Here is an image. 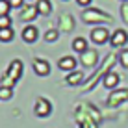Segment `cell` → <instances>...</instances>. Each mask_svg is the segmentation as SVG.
Wrapping results in <instances>:
<instances>
[{
	"label": "cell",
	"mask_w": 128,
	"mask_h": 128,
	"mask_svg": "<svg viewBox=\"0 0 128 128\" xmlns=\"http://www.w3.org/2000/svg\"><path fill=\"white\" fill-rule=\"evenodd\" d=\"M119 61H121V65L124 69H128V48H124V50L119 52Z\"/></svg>",
	"instance_id": "cell-17"
},
{
	"label": "cell",
	"mask_w": 128,
	"mask_h": 128,
	"mask_svg": "<svg viewBox=\"0 0 128 128\" xmlns=\"http://www.w3.org/2000/svg\"><path fill=\"white\" fill-rule=\"evenodd\" d=\"M20 69H22V63L19 60H15L13 63L10 65V72H8V78H13V82L20 76Z\"/></svg>",
	"instance_id": "cell-9"
},
{
	"label": "cell",
	"mask_w": 128,
	"mask_h": 128,
	"mask_svg": "<svg viewBox=\"0 0 128 128\" xmlns=\"http://www.w3.org/2000/svg\"><path fill=\"white\" fill-rule=\"evenodd\" d=\"M35 15H39L37 10H34V11H24V13H22V19H24V20H28V19H34Z\"/></svg>",
	"instance_id": "cell-21"
},
{
	"label": "cell",
	"mask_w": 128,
	"mask_h": 128,
	"mask_svg": "<svg viewBox=\"0 0 128 128\" xmlns=\"http://www.w3.org/2000/svg\"><path fill=\"white\" fill-rule=\"evenodd\" d=\"M56 39H58V30H48L45 34V41L52 43V41H56Z\"/></svg>",
	"instance_id": "cell-20"
},
{
	"label": "cell",
	"mask_w": 128,
	"mask_h": 128,
	"mask_svg": "<svg viewBox=\"0 0 128 128\" xmlns=\"http://www.w3.org/2000/svg\"><path fill=\"white\" fill-rule=\"evenodd\" d=\"M82 63L86 65V67H93V65L96 63V52L93 50H87L82 54Z\"/></svg>",
	"instance_id": "cell-11"
},
{
	"label": "cell",
	"mask_w": 128,
	"mask_h": 128,
	"mask_svg": "<svg viewBox=\"0 0 128 128\" xmlns=\"http://www.w3.org/2000/svg\"><path fill=\"white\" fill-rule=\"evenodd\" d=\"M122 19L128 22V4H124V6H122Z\"/></svg>",
	"instance_id": "cell-23"
},
{
	"label": "cell",
	"mask_w": 128,
	"mask_h": 128,
	"mask_svg": "<svg viewBox=\"0 0 128 128\" xmlns=\"http://www.w3.org/2000/svg\"><path fill=\"white\" fill-rule=\"evenodd\" d=\"M96 19H106V20H110V17H108V15H100L98 11H95V15H91L89 11H84V20H96Z\"/></svg>",
	"instance_id": "cell-15"
},
{
	"label": "cell",
	"mask_w": 128,
	"mask_h": 128,
	"mask_svg": "<svg viewBox=\"0 0 128 128\" xmlns=\"http://www.w3.org/2000/svg\"><path fill=\"white\" fill-rule=\"evenodd\" d=\"M110 32L106 28H95L93 32H91V41L96 43V45H104V43L110 41Z\"/></svg>",
	"instance_id": "cell-3"
},
{
	"label": "cell",
	"mask_w": 128,
	"mask_h": 128,
	"mask_svg": "<svg viewBox=\"0 0 128 128\" xmlns=\"http://www.w3.org/2000/svg\"><path fill=\"white\" fill-rule=\"evenodd\" d=\"M63 2H67V0H63Z\"/></svg>",
	"instance_id": "cell-26"
},
{
	"label": "cell",
	"mask_w": 128,
	"mask_h": 128,
	"mask_svg": "<svg viewBox=\"0 0 128 128\" xmlns=\"http://www.w3.org/2000/svg\"><path fill=\"white\" fill-rule=\"evenodd\" d=\"M82 128H95V126H93V124H84Z\"/></svg>",
	"instance_id": "cell-25"
},
{
	"label": "cell",
	"mask_w": 128,
	"mask_h": 128,
	"mask_svg": "<svg viewBox=\"0 0 128 128\" xmlns=\"http://www.w3.org/2000/svg\"><path fill=\"white\" fill-rule=\"evenodd\" d=\"M13 35H15V32H13L11 28H2L0 30V41L2 43H10L13 39Z\"/></svg>",
	"instance_id": "cell-14"
},
{
	"label": "cell",
	"mask_w": 128,
	"mask_h": 128,
	"mask_svg": "<svg viewBox=\"0 0 128 128\" xmlns=\"http://www.w3.org/2000/svg\"><path fill=\"white\" fill-rule=\"evenodd\" d=\"M35 10H37L39 15H50V11H52L50 0H37V4H35Z\"/></svg>",
	"instance_id": "cell-7"
},
{
	"label": "cell",
	"mask_w": 128,
	"mask_h": 128,
	"mask_svg": "<svg viewBox=\"0 0 128 128\" xmlns=\"http://www.w3.org/2000/svg\"><path fill=\"white\" fill-rule=\"evenodd\" d=\"M34 70L37 76H48L50 74V65H48V61L37 58V60H34Z\"/></svg>",
	"instance_id": "cell-4"
},
{
	"label": "cell",
	"mask_w": 128,
	"mask_h": 128,
	"mask_svg": "<svg viewBox=\"0 0 128 128\" xmlns=\"http://www.w3.org/2000/svg\"><path fill=\"white\" fill-rule=\"evenodd\" d=\"M78 4H80V6H89L91 4V0H76Z\"/></svg>",
	"instance_id": "cell-24"
},
{
	"label": "cell",
	"mask_w": 128,
	"mask_h": 128,
	"mask_svg": "<svg viewBox=\"0 0 128 128\" xmlns=\"http://www.w3.org/2000/svg\"><path fill=\"white\" fill-rule=\"evenodd\" d=\"M128 98V91H117V93H113L112 96H110V100H108V104H112V106H115L119 102H122V100H126Z\"/></svg>",
	"instance_id": "cell-12"
},
{
	"label": "cell",
	"mask_w": 128,
	"mask_h": 128,
	"mask_svg": "<svg viewBox=\"0 0 128 128\" xmlns=\"http://www.w3.org/2000/svg\"><path fill=\"white\" fill-rule=\"evenodd\" d=\"M84 78V74L80 72V70H72V72H69L67 76V84H70V86H76V84H80Z\"/></svg>",
	"instance_id": "cell-13"
},
{
	"label": "cell",
	"mask_w": 128,
	"mask_h": 128,
	"mask_svg": "<svg viewBox=\"0 0 128 128\" xmlns=\"http://www.w3.org/2000/svg\"><path fill=\"white\" fill-rule=\"evenodd\" d=\"M2 28H11L10 15H2V17H0V30H2Z\"/></svg>",
	"instance_id": "cell-19"
},
{
	"label": "cell",
	"mask_w": 128,
	"mask_h": 128,
	"mask_svg": "<svg viewBox=\"0 0 128 128\" xmlns=\"http://www.w3.org/2000/svg\"><path fill=\"white\" fill-rule=\"evenodd\" d=\"M34 112H35V115H37V117H48V115H50V112H52V106H50V102H48L46 98H39L37 102H35Z\"/></svg>",
	"instance_id": "cell-2"
},
{
	"label": "cell",
	"mask_w": 128,
	"mask_h": 128,
	"mask_svg": "<svg viewBox=\"0 0 128 128\" xmlns=\"http://www.w3.org/2000/svg\"><path fill=\"white\" fill-rule=\"evenodd\" d=\"M22 39H24L26 43H34L35 39H37V28L32 26V24H28V26L22 30Z\"/></svg>",
	"instance_id": "cell-6"
},
{
	"label": "cell",
	"mask_w": 128,
	"mask_h": 128,
	"mask_svg": "<svg viewBox=\"0 0 128 128\" xmlns=\"http://www.w3.org/2000/svg\"><path fill=\"white\" fill-rule=\"evenodd\" d=\"M110 43H112V46H115V48L124 46L128 43V34L124 30H115V32L112 34V37H110Z\"/></svg>",
	"instance_id": "cell-1"
},
{
	"label": "cell",
	"mask_w": 128,
	"mask_h": 128,
	"mask_svg": "<svg viewBox=\"0 0 128 128\" xmlns=\"http://www.w3.org/2000/svg\"><path fill=\"white\" fill-rule=\"evenodd\" d=\"M8 2H10V6H11V8H20L24 0H8Z\"/></svg>",
	"instance_id": "cell-22"
},
{
	"label": "cell",
	"mask_w": 128,
	"mask_h": 128,
	"mask_svg": "<svg viewBox=\"0 0 128 128\" xmlns=\"http://www.w3.org/2000/svg\"><path fill=\"white\" fill-rule=\"evenodd\" d=\"M10 10H11L10 2H8V0H0V17L2 15H10Z\"/></svg>",
	"instance_id": "cell-18"
},
{
	"label": "cell",
	"mask_w": 128,
	"mask_h": 128,
	"mask_svg": "<svg viewBox=\"0 0 128 128\" xmlns=\"http://www.w3.org/2000/svg\"><path fill=\"white\" fill-rule=\"evenodd\" d=\"M60 69L61 70H67V72H72V70H76V60L72 58V56H63V58L60 60Z\"/></svg>",
	"instance_id": "cell-5"
},
{
	"label": "cell",
	"mask_w": 128,
	"mask_h": 128,
	"mask_svg": "<svg viewBox=\"0 0 128 128\" xmlns=\"http://www.w3.org/2000/svg\"><path fill=\"white\" fill-rule=\"evenodd\" d=\"M13 96V89L10 86H0V98L2 100H8Z\"/></svg>",
	"instance_id": "cell-16"
},
{
	"label": "cell",
	"mask_w": 128,
	"mask_h": 128,
	"mask_svg": "<svg viewBox=\"0 0 128 128\" xmlns=\"http://www.w3.org/2000/svg\"><path fill=\"white\" fill-rule=\"evenodd\" d=\"M117 84H119V74L117 72H108L104 76V87L113 89V87H117Z\"/></svg>",
	"instance_id": "cell-10"
},
{
	"label": "cell",
	"mask_w": 128,
	"mask_h": 128,
	"mask_svg": "<svg viewBox=\"0 0 128 128\" xmlns=\"http://www.w3.org/2000/svg\"><path fill=\"white\" fill-rule=\"evenodd\" d=\"M72 50L78 52V54H84V52H87V39H84V37L72 39Z\"/></svg>",
	"instance_id": "cell-8"
}]
</instances>
